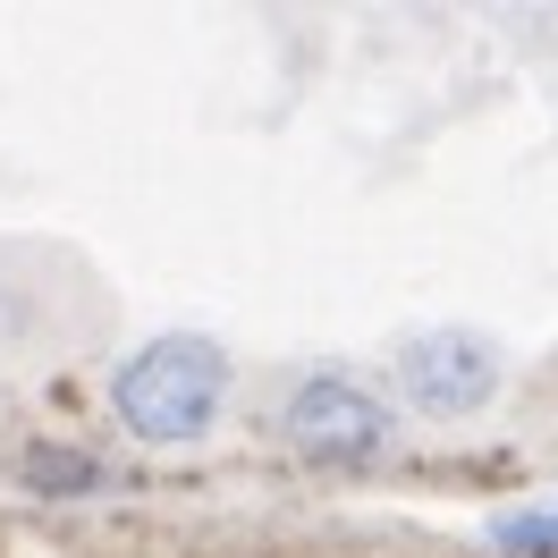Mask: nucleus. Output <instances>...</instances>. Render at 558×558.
<instances>
[{
    "instance_id": "4",
    "label": "nucleus",
    "mask_w": 558,
    "mask_h": 558,
    "mask_svg": "<svg viewBox=\"0 0 558 558\" xmlns=\"http://www.w3.org/2000/svg\"><path fill=\"white\" fill-rule=\"evenodd\" d=\"M26 483H35V490H94V483H102V465H94L85 449H35V457H26Z\"/></svg>"
},
{
    "instance_id": "3",
    "label": "nucleus",
    "mask_w": 558,
    "mask_h": 558,
    "mask_svg": "<svg viewBox=\"0 0 558 558\" xmlns=\"http://www.w3.org/2000/svg\"><path fill=\"white\" fill-rule=\"evenodd\" d=\"M490 381H499V364H490L483 339H465V330H432L407 348V389H415L432 415H465V407H483Z\"/></svg>"
},
{
    "instance_id": "5",
    "label": "nucleus",
    "mask_w": 558,
    "mask_h": 558,
    "mask_svg": "<svg viewBox=\"0 0 558 558\" xmlns=\"http://www.w3.org/2000/svg\"><path fill=\"white\" fill-rule=\"evenodd\" d=\"M499 542L524 558H558V508H524V517H499Z\"/></svg>"
},
{
    "instance_id": "2",
    "label": "nucleus",
    "mask_w": 558,
    "mask_h": 558,
    "mask_svg": "<svg viewBox=\"0 0 558 558\" xmlns=\"http://www.w3.org/2000/svg\"><path fill=\"white\" fill-rule=\"evenodd\" d=\"M288 440L305 457H322V465H364V457L389 440V415H381V398L373 389H355L339 381V373H322V381H305L296 398H288Z\"/></svg>"
},
{
    "instance_id": "1",
    "label": "nucleus",
    "mask_w": 558,
    "mask_h": 558,
    "mask_svg": "<svg viewBox=\"0 0 558 558\" xmlns=\"http://www.w3.org/2000/svg\"><path fill=\"white\" fill-rule=\"evenodd\" d=\"M220 389H229V364L211 339H161L119 373L110 398H119V423L136 440H195L220 415Z\"/></svg>"
}]
</instances>
